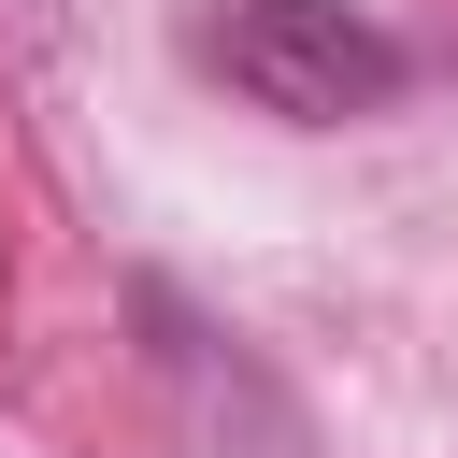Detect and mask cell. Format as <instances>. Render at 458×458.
<instances>
[{
	"label": "cell",
	"mask_w": 458,
	"mask_h": 458,
	"mask_svg": "<svg viewBox=\"0 0 458 458\" xmlns=\"http://www.w3.org/2000/svg\"><path fill=\"white\" fill-rule=\"evenodd\" d=\"M200 72H229L258 114H286V129H358V114H386L401 86H415V57L358 14V0H215L200 29Z\"/></svg>",
	"instance_id": "6da1fadb"
}]
</instances>
